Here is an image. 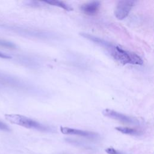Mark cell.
Returning <instances> with one entry per match:
<instances>
[{"instance_id":"obj_1","label":"cell","mask_w":154,"mask_h":154,"mask_svg":"<svg viewBox=\"0 0 154 154\" xmlns=\"http://www.w3.org/2000/svg\"><path fill=\"white\" fill-rule=\"evenodd\" d=\"M106 49L116 61L123 64L141 65L143 64V60L137 54L125 50L118 45L111 43Z\"/></svg>"},{"instance_id":"obj_2","label":"cell","mask_w":154,"mask_h":154,"mask_svg":"<svg viewBox=\"0 0 154 154\" xmlns=\"http://www.w3.org/2000/svg\"><path fill=\"white\" fill-rule=\"evenodd\" d=\"M5 118L7 120L13 124L28 129H35L42 132H49L51 131L49 127L25 116L16 114H5Z\"/></svg>"},{"instance_id":"obj_3","label":"cell","mask_w":154,"mask_h":154,"mask_svg":"<svg viewBox=\"0 0 154 154\" xmlns=\"http://www.w3.org/2000/svg\"><path fill=\"white\" fill-rule=\"evenodd\" d=\"M23 87V82L18 78L0 71V90H17Z\"/></svg>"},{"instance_id":"obj_4","label":"cell","mask_w":154,"mask_h":154,"mask_svg":"<svg viewBox=\"0 0 154 154\" xmlns=\"http://www.w3.org/2000/svg\"><path fill=\"white\" fill-rule=\"evenodd\" d=\"M102 114L105 117L117 120L123 123L131 125H138L140 124V122L138 119L112 109H105L103 110Z\"/></svg>"},{"instance_id":"obj_5","label":"cell","mask_w":154,"mask_h":154,"mask_svg":"<svg viewBox=\"0 0 154 154\" xmlns=\"http://www.w3.org/2000/svg\"><path fill=\"white\" fill-rule=\"evenodd\" d=\"M135 3L132 0L119 1L114 9V16L119 20H122L126 18L129 14L131 8Z\"/></svg>"},{"instance_id":"obj_6","label":"cell","mask_w":154,"mask_h":154,"mask_svg":"<svg viewBox=\"0 0 154 154\" xmlns=\"http://www.w3.org/2000/svg\"><path fill=\"white\" fill-rule=\"evenodd\" d=\"M60 131L63 134L75 135L81 136V137H83L91 138V139L96 138L99 136L97 134H96L95 132H93L80 130V129H74V128H69V127L61 126L60 127Z\"/></svg>"},{"instance_id":"obj_7","label":"cell","mask_w":154,"mask_h":154,"mask_svg":"<svg viewBox=\"0 0 154 154\" xmlns=\"http://www.w3.org/2000/svg\"><path fill=\"white\" fill-rule=\"evenodd\" d=\"M100 6V2L94 1L82 5L80 8L85 14L87 15H94L97 13Z\"/></svg>"},{"instance_id":"obj_8","label":"cell","mask_w":154,"mask_h":154,"mask_svg":"<svg viewBox=\"0 0 154 154\" xmlns=\"http://www.w3.org/2000/svg\"><path fill=\"white\" fill-rule=\"evenodd\" d=\"M79 34L84 38L95 43L96 44L104 48L105 49H106L111 43V42H109L107 40H105L102 38H100L99 37H97V36H95L94 35L90 34L88 33L81 32V33H79Z\"/></svg>"},{"instance_id":"obj_9","label":"cell","mask_w":154,"mask_h":154,"mask_svg":"<svg viewBox=\"0 0 154 154\" xmlns=\"http://www.w3.org/2000/svg\"><path fill=\"white\" fill-rule=\"evenodd\" d=\"M44 2L48 4L49 5H51L58 7L60 8H61L66 10V11H72L73 10V8H72L70 5H69L68 4H66L65 2H64L63 1H57V0H47V1H45Z\"/></svg>"},{"instance_id":"obj_10","label":"cell","mask_w":154,"mask_h":154,"mask_svg":"<svg viewBox=\"0 0 154 154\" xmlns=\"http://www.w3.org/2000/svg\"><path fill=\"white\" fill-rule=\"evenodd\" d=\"M117 131L119 132H120L123 134H128V135H135V136H138L140 135L142 133L141 132L133 129V128H130L128 127H123V126H118L115 128Z\"/></svg>"},{"instance_id":"obj_11","label":"cell","mask_w":154,"mask_h":154,"mask_svg":"<svg viewBox=\"0 0 154 154\" xmlns=\"http://www.w3.org/2000/svg\"><path fill=\"white\" fill-rule=\"evenodd\" d=\"M0 46L12 49H15L16 48V45L13 42L2 38H0Z\"/></svg>"},{"instance_id":"obj_12","label":"cell","mask_w":154,"mask_h":154,"mask_svg":"<svg viewBox=\"0 0 154 154\" xmlns=\"http://www.w3.org/2000/svg\"><path fill=\"white\" fill-rule=\"evenodd\" d=\"M105 152L108 154H122L119 151L114 149L112 147H108L105 149Z\"/></svg>"},{"instance_id":"obj_13","label":"cell","mask_w":154,"mask_h":154,"mask_svg":"<svg viewBox=\"0 0 154 154\" xmlns=\"http://www.w3.org/2000/svg\"><path fill=\"white\" fill-rule=\"evenodd\" d=\"M0 130L4 131H10V128L7 124L0 120Z\"/></svg>"},{"instance_id":"obj_14","label":"cell","mask_w":154,"mask_h":154,"mask_svg":"<svg viewBox=\"0 0 154 154\" xmlns=\"http://www.w3.org/2000/svg\"><path fill=\"white\" fill-rule=\"evenodd\" d=\"M0 58H4V59H10L11 58V57L8 54H6L0 51Z\"/></svg>"}]
</instances>
